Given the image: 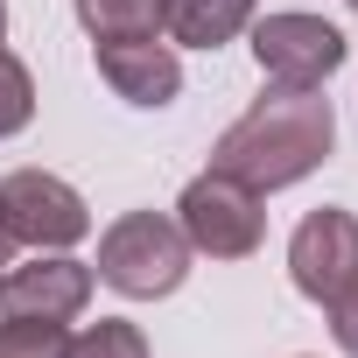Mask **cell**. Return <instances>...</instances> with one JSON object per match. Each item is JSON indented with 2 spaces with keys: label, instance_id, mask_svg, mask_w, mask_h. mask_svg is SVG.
<instances>
[{
  "label": "cell",
  "instance_id": "1",
  "mask_svg": "<svg viewBox=\"0 0 358 358\" xmlns=\"http://www.w3.org/2000/svg\"><path fill=\"white\" fill-rule=\"evenodd\" d=\"M330 148H337V113H330L323 85H316V92H288V85H274V92H260V99L218 134L211 169L267 197V190L302 183L309 169H323Z\"/></svg>",
  "mask_w": 358,
  "mask_h": 358
},
{
  "label": "cell",
  "instance_id": "2",
  "mask_svg": "<svg viewBox=\"0 0 358 358\" xmlns=\"http://www.w3.org/2000/svg\"><path fill=\"white\" fill-rule=\"evenodd\" d=\"M190 274V239L176 232V218L162 211H127L106 225L99 239V281L134 295V302H155V295H176Z\"/></svg>",
  "mask_w": 358,
  "mask_h": 358
},
{
  "label": "cell",
  "instance_id": "3",
  "mask_svg": "<svg viewBox=\"0 0 358 358\" xmlns=\"http://www.w3.org/2000/svg\"><path fill=\"white\" fill-rule=\"evenodd\" d=\"M92 232L85 197L50 169H15L0 176V239L8 246H36V253H64Z\"/></svg>",
  "mask_w": 358,
  "mask_h": 358
},
{
  "label": "cell",
  "instance_id": "4",
  "mask_svg": "<svg viewBox=\"0 0 358 358\" xmlns=\"http://www.w3.org/2000/svg\"><path fill=\"white\" fill-rule=\"evenodd\" d=\"M176 232L190 239V253H211V260H246L267 232V211H260V190L232 183V176L204 169L197 183L176 204Z\"/></svg>",
  "mask_w": 358,
  "mask_h": 358
},
{
  "label": "cell",
  "instance_id": "5",
  "mask_svg": "<svg viewBox=\"0 0 358 358\" xmlns=\"http://www.w3.org/2000/svg\"><path fill=\"white\" fill-rule=\"evenodd\" d=\"M253 64H260V78H274L288 92H316L344 64V36L323 15H260L253 22Z\"/></svg>",
  "mask_w": 358,
  "mask_h": 358
},
{
  "label": "cell",
  "instance_id": "6",
  "mask_svg": "<svg viewBox=\"0 0 358 358\" xmlns=\"http://www.w3.org/2000/svg\"><path fill=\"white\" fill-rule=\"evenodd\" d=\"M351 274H358V218L337 211V204L309 211V218L295 225V239H288V281H295L309 302H330Z\"/></svg>",
  "mask_w": 358,
  "mask_h": 358
},
{
  "label": "cell",
  "instance_id": "7",
  "mask_svg": "<svg viewBox=\"0 0 358 358\" xmlns=\"http://www.w3.org/2000/svg\"><path fill=\"white\" fill-rule=\"evenodd\" d=\"M92 302V267L71 253H36L29 267L0 274V316H29V323H71Z\"/></svg>",
  "mask_w": 358,
  "mask_h": 358
},
{
  "label": "cell",
  "instance_id": "8",
  "mask_svg": "<svg viewBox=\"0 0 358 358\" xmlns=\"http://www.w3.org/2000/svg\"><path fill=\"white\" fill-rule=\"evenodd\" d=\"M99 57V78L127 99V106H169L176 92H183V64H176L169 43L155 36H134V43H92Z\"/></svg>",
  "mask_w": 358,
  "mask_h": 358
},
{
  "label": "cell",
  "instance_id": "9",
  "mask_svg": "<svg viewBox=\"0 0 358 358\" xmlns=\"http://www.w3.org/2000/svg\"><path fill=\"white\" fill-rule=\"evenodd\" d=\"M253 22V0H162V36L183 50H218Z\"/></svg>",
  "mask_w": 358,
  "mask_h": 358
},
{
  "label": "cell",
  "instance_id": "10",
  "mask_svg": "<svg viewBox=\"0 0 358 358\" xmlns=\"http://www.w3.org/2000/svg\"><path fill=\"white\" fill-rule=\"evenodd\" d=\"M78 22L92 29V43L162 36V0H78Z\"/></svg>",
  "mask_w": 358,
  "mask_h": 358
},
{
  "label": "cell",
  "instance_id": "11",
  "mask_svg": "<svg viewBox=\"0 0 358 358\" xmlns=\"http://www.w3.org/2000/svg\"><path fill=\"white\" fill-rule=\"evenodd\" d=\"M64 358H148V337H141L134 323H120V316H99L92 330L71 337Z\"/></svg>",
  "mask_w": 358,
  "mask_h": 358
},
{
  "label": "cell",
  "instance_id": "12",
  "mask_svg": "<svg viewBox=\"0 0 358 358\" xmlns=\"http://www.w3.org/2000/svg\"><path fill=\"white\" fill-rule=\"evenodd\" d=\"M29 120H36V78H29V64H22V57L0 50V141L22 134Z\"/></svg>",
  "mask_w": 358,
  "mask_h": 358
},
{
  "label": "cell",
  "instance_id": "13",
  "mask_svg": "<svg viewBox=\"0 0 358 358\" xmlns=\"http://www.w3.org/2000/svg\"><path fill=\"white\" fill-rule=\"evenodd\" d=\"M64 351H71L64 323H29V316L0 323V358H64Z\"/></svg>",
  "mask_w": 358,
  "mask_h": 358
},
{
  "label": "cell",
  "instance_id": "14",
  "mask_svg": "<svg viewBox=\"0 0 358 358\" xmlns=\"http://www.w3.org/2000/svg\"><path fill=\"white\" fill-rule=\"evenodd\" d=\"M323 309H330V337H337V351H351V358H358V274H351Z\"/></svg>",
  "mask_w": 358,
  "mask_h": 358
},
{
  "label": "cell",
  "instance_id": "15",
  "mask_svg": "<svg viewBox=\"0 0 358 358\" xmlns=\"http://www.w3.org/2000/svg\"><path fill=\"white\" fill-rule=\"evenodd\" d=\"M0 36H8V0H0Z\"/></svg>",
  "mask_w": 358,
  "mask_h": 358
},
{
  "label": "cell",
  "instance_id": "16",
  "mask_svg": "<svg viewBox=\"0 0 358 358\" xmlns=\"http://www.w3.org/2000/svg\"><path fill=\"white\" fill-rule=\"evenodd\" d=\"M0 274H8V239H0Z\"/></svg>",
  "mask_w": 358,
  "mask_h": 358
},
{
  "label": "cell",
  "instance_id": "17",
  "mask_svg": "<svg viewBox=\"0 0 358 358\" xmlns=\"http://www.w3.org/2000/svg\"><path fill=\"white\" fill-rule=\"evenodd\" d=\"M351 15H358V0H351Z\"/></svg>",
  "mask_w": 358,
  "mask_h": 358
}]
</instances>
